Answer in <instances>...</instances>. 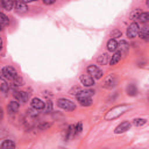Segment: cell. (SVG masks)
I'll return each mask as SVG.
<instances>
[{
  "mask_svg": "<svg viewBox=\"0 0 149 149\" xmlns=\"http://www.w3.org/2000/svg\"><path fill=\"white\" fill-rule=\"evenodd\" d=\"M0 76H1V78H2L3 80H6V81H8V83L12 84L13 80L17 77V73H16V71H15L14 68H12V66H6V68H3V69L1 70Z\"/></svg>",
  "mask_w": 149,
  "mask_h": 149,
  "instance_id": "6da1fadb",
  "label": "cell"
},
{
  "mask_svg": "<svg viewBox=\"0 0 149 149\" xmlns=\"http://www.w3.org/2000/svg\"><path fill=\"white\" fill-rule=\"evenodd\" d=\"M94 92L92 91H80L79 93H77V100L80 102V105L83 106H90L92 104V99H91V95L93 94Z\"/></svg>",
  "mask_w": 149,
  "mask_h": 149,
  "instance_id": "7a4b0ae2",
  "label": "cell"
},
{
  "mask_svg": "<svg viewBox=\"0 0 149 149\" xmlns=\"http://www.w3.org/2000/svg\"><path fill=\"white\" fill-rule=\"evenodd\" d=\"M57 105H58V107H61L63 109H66V111H73L76 108V105L72 101H70L69 99H64V98L58 99Z\"/></svg>",
  "mask_w": 149,
  "mask_h": 149,
  "instance_id": "3957f363",
  "label": "cell"
},
{
  "mask_svg": "<svg viewBox=\"0 0 149 149\" xmlns=\"http://www.w3.org/2000/svg\"><path fill=\"white\" fill-rule=\"evenodd\" d=\"M128 108H129L128 106H118V107H115L108 112V114L106 115V119H114V118L119 116L120 114H122L123 111H126Z\"/></svg>",
  "mask_w": 149,
  "mask_h": 149,
  "instance_id": "277c9868",
  "label": "cell"
},
{
  "mask_svg": "<svg viewBox=\"0 0 149 149\" xmlns=\"http://www.w3.org/2000/svg\"><path fill=\"white\" fill-rule=\"evenodd\" d=\"M87 72L92 78H95V79H99V78L102 77V71L95 65H88L87 66Z\"/></svg>",
  "mask_w": 149,
  "mask_h": 149,
  "instance_id": "5b68a950",
  "label": "cell"
},
{
  "mask_svg": "<svg viewBox=\"0 0 149 149\" xmlns=\"http://www.w3.org/2000/svg\"><path fill=\"white\" fill-rule=\"evenodd\" d=\"M139 31H140L139 24H137L136 22H133V23L128 27V29H127V36H128L129 38H134V37H136V36L139 35Z\"/></svg>",
  "mask_w": 149,
  "mask_h": 149,
  "instance_id": "8992f818",
  "label": "cell"
},
{
  "mask_svg": "<svg viewBox=\"0 0 149 149\" xmlns=\"http://www.w3.org/2000/svg\"><path fill=\"white\" fill-rule=\"evenodd\" d=\"M14 97L20 101V102H26L29 98V94L24 91H15L14 92Z\"/></svg>",
  "mask_w": 149,
  "mask_h": 149,
  "instance_id": "52a82bcc",
  "label": "cell"
},
{
  "mask_svg": "<svg viewBox=\"0 0 149 149\" xmlns=\"http://www.w3.org/2000/svg\"><path fill=\"white\" fill-rule=\"evenodd\" d=\"M14 6H15V9L17 13H24L28 10V6L24 1H16V2H14Z\"/></svg>",
  "mask_w": 149,
  "mask_h": 149,
  "instance_id": "ba28073f",
  "label": "cell"
},
{
  "mask_svg": "<svg viewBox=\"0 0 149 149\" xmlns=\"http://www.w3.org/2000/svg\"><path fill=\"white\" fill-rule=\"evenodd\" d=\"M80 81L84 86H92L94 84V79L90 74H83L80 77Z\"/></svg>",
  "mask_w": 149,
  "mask_h": 149,
  "instance_id": "9c48e42d",
  "label": "cell"
},
{
  "mask_svg": "<svg viewBox=\"0 0 149 149\" xmlns=\"http://www.w3.org/2000/svg\"><path fill=\"white\" fill-rule=\"evenodd\" d=\"M30 104H31V107L34 109H36V111H40V109H43L44 108V102L41 99H38V98H34Z\"/></svg>",
  "mask_w": 149,
  "mask_h": 149,
  "instance_id": "30bf717a",
  "label": "cell"
},
{
  "mask_svg": "<svg viewBox=\"0 0 149 149\" xmlns=\"http://www.w3.org/2000/svg\"><path fill=\"white\" fill-rule=\"evenodd\" d=\"M130 127V122L129 121H123L121 125H119L116 128H115V133L119 134V133H122V132H126L128 130Z\"/></svg>",
  "mask_w": 149,
  "mask_h": 149,
  "instance_id": "8fae6325",
  "label": "cell"
},
{
  "mask_svg": "<svg viewBox=\"0 0 149 149\" xmlns=\"http://www.w3.org/2000/svg\"><path fill=\"white\" fill-rule=\"evenodd\" d=\"M107 49H108V51H116V49H118V42L115 41V38H111L107 42Z\"/></svg>",
  "mask_w": 149,
  "mask_h": 149,
  "instance_id": "7c38bea8",
  "label": "cell"
},
{
  "mask_svg": "<svg viewBox=\"0 0 149 149\" xmlns=\"http://www.w3.org/2000/svg\"><path fill=\"white\" fill-rule=\"evenodd\" d=\"M118 48H120L119 52H120V54H121V56H122L123 54H126V52L128 51L129 45H128V43H127L126 41H121V42H120V44H118Z\"/></svg>",
  "mask_w": 149,
  "mask_h": 149,
  "instance_id": "4fadbf2b",
  "label": "cell"
},
{
  "mask_svg": "<svg viewBox=\"0 0 149 149\" xmlns=\"http://www.w3.org/2000/svg\"><path fill=\"white\" fill-rule=\"evenodd\" d=\"M1 149H15V144L13 141L10 140H5L2 143H1Z\"/></svg>",
  "mask_w": 149,
  "mask_h": 149,
  "instance_id": "5bb4252c",
  "label": "cell"
},
{
  "mask_svg": "<svg viewBox=\"0 0 149 149\" xmlns=\"http://www.w3.org/2000/svg\"><path fill=\"white\" fill-rule=\"evenodd\" d=\"M8 111L12 113H15L19 111V102L17 101H10L8 105Z\"/></svg>",
  "mask_w": 149,
  "mask_h": 149,
  "instance_id": "9a60e30c",
  "label": "cell"
},
{
  "mask_svg": "<svg viewBox=\"0 0 149 149\" xmlns=\"http://www.w3.org/2000/svg\"><path fill=\"white\" fill-rule=\"evenodd\" d=\"M120 59H121V54H120L119 51H116V52L112 56V58H111V61H109V64H111V65H114V64H116Z\"/></svg>",
  "mask_w": 149,
  "mask_h": 149,
  "instance_id": "2e32d148",
  "label": "cell"
},
{
  "mask_svg": "<svg viewBox=\"0 0 149 149\" xmlns=\"http://www.w3.org/2000/svg\"><path fill=\"white\" fill-rule=\"evenodd\" d=\"M139 34H140V37H141V38L148 40V37H149V29H148L147 27H144V28H142V29L139 31Z\"/></svg>",
  "mask_w": 149,
  "mask_h": 149,
  "instance_id": "e0dca14e",
  "label": "cell"
},
{
  "mask_svg": "<svg viewBox=\"0 0 149 149\" xmlns=\"http://www.w3.org/2000/svg\"><path fill=\"white\" fill-rule=\"evenodd\" d=\"M114 85H115V79L111 76V77H108V78L105 80V85H104V86L107 87V88H109V87H113Z\"/></svg>",
  "mask_w": 149,
  "mask_h": 149,
  "instance_id": "ac0fdd59",
  "label": "cell"
},
{
  "mask_svg": "<svg viewBox=\"0 0 149 149\" xmlns=\"http://www.w3.org/2000/svg\"><path fill=\"white\" fill-rule=\"evenodd\" d=\"M127 93H128L129 95H135V94L137 93L136 86H135L134 84H130V85H128V86H127Z\"/></svg>",
  "mask_w": 149,
  "mask_h": 149,
  "instance_id": "d6986e66",
  "label": "cell"
},
{
  "mask_svg": "<svg viewBox=\"0 0 149 149\" xmlns=\"http://www.w3.org/2000/svg\"><path fill=\"white\" fill-rule=\"evenodd\" d=\"M2 7H5L7 10H10V9L14 7V1H10V0H3V1H2Z\"/></svg>",
  "mask_w": 149,
  "mask_h": 149,
  "instance_id": "ffe728a7",
  "label": "cell"
},
{
  "mask_svg": "<svg viewBox=\"0 0 149 149\" xmlns=\"http://www.w3.org/2000/svg\"><path fill=\"white\" fill-rule=\"evenodd\" d=\"M137 20H139L141 23H146V22H148V20H149V14H148L147 12H144V13H141Z\"/></svg>",
  "mask_w": 149,
  "mask_h": 149,
  "instance_id": "44dd1931",
  "label": "cell"
},
{
  "mask_svg": "<svg viewBox=\"0 0 149 149\" xmlns=\"http://www.w3.org/2000/svg\"><path fill=\"white\" fill-rule=\"evenodd\" d=\"M108 62V55L107 54H102L101 56L98 57V63L100 64H106Z\"/></svg>",
  "mask_w": 149,
  "mask_h": 149,
  "instance_id": "7402d4cb",
  "label": "cell"
},
{
  "mask_svg": "<svg viewBox=\"0 0 149 149\" xmlns=\"http://www.w3.org/2000/svg\"><path fill=\"white\" fill-rule=\"evenodd\" d=\"M8 23H9V19H8L5 14L0 13V24H5V26H7Z\"/></svg>",
  "mask_w": 149,
  "mask_h": 149,
  "instance_id": "603a6c76",
  "label": "cell"
},
{
  "mask_svg": "<svg viewBox=\"0 0 149 149\" xmlns=\"http://www.w3.org/2000/svg\"><path fill=\"white\" fill-rule=\"evenodd\" d=\"M146 122H147L146 119H135L134 120V125L135 126H143Z\"/></svg>",
  "mask_w": 149,
  "mask_h": 149,
  "instance_id": "cb8c5ba5",
  "label": "cell"
},
{
  "mask_svg": "<svg viewBox=\"0 0 149 149\" xmlns=\"http://www.w3.org/2000/svg\"><path fill=\"white\" fill-rule=\"evenodd\" d=\"M140 14H141V12H140L139 9H135V10L132 13V19H133V20H137L139 16H140Z\"/></svg>",
  "mask_w": 149,
  "mask_h": 149,
  "instance_id": "d4e9b609",
  "label": "cell"
},
{
  "mask_svg": "<svg viewBox=\"0 0 149 149\" xmlns=\"http://www.w3.org/2000/svg\"><path fill=\"white\" fill-rule=\"evenodd\" d=\"M51 107H52V104H51L50 100H48L47 101V106H45V112L47 113H50L51 112Z\"/></svg>",
  "mask_w": 149,
  "mask_h": 149,
  "instance_id": "484cf974",
  "label": "cell"
},
{
  "mask_svg": "<svg viewBox=\"0 0 149 149\" xmlns=\"http://www.w3.org/2000/svg\"><path fill=\"white\" fill-rule=\"evenodd\" d=\"M80 130H81V123L79 122L77 126H74V127H73V134H76V133H79Z\"/></svg>",
  "mask_w": 149,
  "mask_h": 149,
  "instance_id": "4316f807",
  "label": "cell"
},
{
  "mask_svg": "<svg viewBox=\"0 0 149 149\" xmlns=\"http://www.w3.org/2000/svg\"><path fill=\"white\" fill-rule=\"evenodd\" d=\"M1 91H3V92H7L8 90H9V85L7 84V83H3V84H1Z\"/></svg>",
  "mask_w": 149,
  "mask_h": 149,
  "instance_id": "83f0119b",
  "label": "cell"
},
{
  "mask_svg": "<svg viewBox=\"0 0 149 149\" xmlns=\"http://www.w3.org/2000/svg\"><path fill=\"white\" fill-rule=\"evenodd\" d=\"M112 37H121V31L114 30V31L112 33Z\"/></svg>",
  "mask_w": 149,
  "mask_h": 149,
  "instance_id": "f1b7e54d",
  "label": "cell"
},
{
  "mask_svg": "<svg viewBox=\"0 0 149 149\" xmlns=\"http://www.w3.org/2000/svg\"><path fill=\"white\" fill-rule=\"evenodd\" d=\"M43 2H44V3H45V5H52V3H54V2H55V1H54V0H50V1H47V0H44V1H43Z\"/></svg>",
  "mask_w": 149,
  "mask_h": 149,
  "instance_id": "f546056e",
  "label": "cell"
},
{
  "mask_svg": "<svg viewBox=\"0 0 149 149\" xmlns=\"http://www.w3.org/2000/svg\"><path fill=\"white\" fill-rule=\"evenodd\" d=\"M2 116H3V112H2V109H1V107H0V120L2 119Z\"/></svg>",
  "mask_w": 149,
  "mask_h": 149,
  "instance_id": "4dcf8cb0",
  "label": "cell"
},
{
  "mask_svg": "<svg viewBox=\"0 0 149 149\" xmlns=\"http://www.w3.org/2000/svg\"><path fill=\"white\" fill-rule=\"evenodd\" d=\"M1 48H2V40L0 38V50H1Z\"/></svg>",
  "mask_w": 149,
  "mask_h": 149,
  "instance_id": "1f68e13d",
  "label": "cell"
},
{
  "mask_svg": "<svg viewBox=\"0 0 149 149\" xmlns=\"http://www.w3.org/2000/svg\"><path fill=\"white\" fill-rule=\"evenodd\" d=\"M1 6H2V1H0V7H1Z\"/></svg>",
  "mask_w": 149,
  "mask_h": 149,
  "instance_id": "d6a6232c",
  "label": "cell"
},
{
  "mask_svg": "<svg viewBox=\"0 0 149 149\" xmlns=\"http://www.w3.org/2000/svg\"><path fill=\"white\" fill-rule=\"evenodd\" d=\"M1 29H2V27H1V24H0V30H1Z\"/></svg>",
  "mask_w": 149,
  "mask_h": 149,
  "instance_id": "836d02e7",
  "label": "cell"
}]
</instances>
